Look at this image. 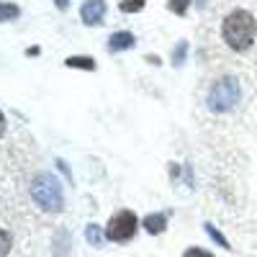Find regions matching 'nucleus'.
I'll list each match as a JSON object with an SVG mask.
<instances>
[{
    "mask_svg": "<svg viewBox=\"0 0 257 257\" xmlns=\"http://www.w3.org/2000/svg\"><path fill=\"white\" fill-rule=\"evenodd\" d=\"M134 34H128V31H118L108 39V52L116 54V52H123V49H132L134 47Z\"/></svg>",
    "mask_w": 257,
    "mask_h": 257,
    "instance_id": "6",
    "label": "nucleus"
},
{
    "mask_svg": "<svg viewBox=\"0 0 257 257\" xmlns=\"http://www.w3.org/2000/svg\"><path fill=\"white\" fill-rule=\"evenodd\" d=\"M85 239L93 242V244H100V231H98V226H95V224H90L88 229H85Z\"/></svg>",
    "mask_w": 257,
    "mask_h": 257,
    "instance_id": "14",
    "label": "nucleus"
},
{
    "mask_svg": "<svg viewBox=\"0 0 257 257\" xmlns=\"http://www.w3.org/2000/svg\"><path fill=\"white\" fill-rule=\"evenodd\" d=\"M31 198L34 203L47 211V213H59L62 206H64V196H62V185L57 183V178L52 175H39L34 183H31Z\"/></svg>",
    "mask_w": 257,
    "mask_h": 257,
    "instance_id": "2",
    "label": "nucleus"
},
{
    "mask_svg": "<svg viewBox=\"0 0 257 257\" xmlns=\"http://www.w3.org/2000/svg\"><path fill=\"white\" fill-rule=\"evenodd\" d=\"M165 226H167V216H165V213H149V216L144 219V229L149 234H162Z\"/></svg>",
    "mask_w": 257,
    "mask_h": 257,
    "instance_id": "7",
    "label": "nucleus"
},
{
    "mask_svg": "<svg viewBox=\"0 0 257 257\" xmlns=\"http://www.w3.org/2000/svg\"><path fill=\"white\" fill-rule=\"evenodd\" d=\"M144 3H147V0H121L118 8H121L123 13H139V11L144 8Z\"/></svg>",
    "mask_w": 257,
    "mask_h": 257,
    "instance_id": "10",
    "label": "nucleus"
},
{
    "mask_svg": "<svg viewBox=\"0 0 257 257\" xmlns=\"http://www.w3.org/2000/svg\"><path fill=\"white\" fill-rule=\"evenodd\" d=\"M54 3H57V8H62V11L67 8V0H54Z\"/></svg>",
    "mask_w": 257,
    "mask_h": 257,
    "instance_id": "18",
    "label": "nucleus"
},
{
    "mask_svg": "<svg viewBox=\"0 0 257 257\" xmlns=\"http://www.w3.org/2000/svg\"><path fill=\"white\" fill-rule=\"evenodd\" d=\"M64 64L67 67H77V70H90V72H95V67H98L93 57H67Z\"/></svg>",
    "mask_w": 257,
    "mask_h": 257,
    "instance_id": "8",
    "label": "nucleus"
},
{
    "mask_svg": "<svg viewBox=\"0 0 257 257\" xmlns=\"http://www.w3.org/2000/svg\"><path fill=\"white\" fill-rule=\"evenodd\" d=\"M188 6H190V0H167V8L173 13H178V16H185Z\"/></svg>",
    "mask_w": 257,
    "mask_h": 257,
    "instance_id": "13",
    "label": "nucleus"
},
{
    "mask_svg": "<svg viewBox=\"0 0 257 257\" xmlns=\"http://www.w3.org/2000/svg\"><path fill=\"white\" fill-rule=\"evenodd\" d=\"M183 257H213V254L206 252V249H201V247H190V249L183 252Z\"/></svg>",
    "mask_w": 257,
    "mask_h": 257,
    "instance_id": "16",
    "label": "nucleus"
},
{
    "mask_svg": "<svg viewBox=\"0 0 257 257\" xmlns=\"http://www.w3.org/2000/svg\"><path fill=\"white\" fill-rule=\"evenodd\" d=\"M221 36L224 41L234 49V52H244L252 47V41L257 36V21L249 11L244 8H237L231 11L226 18H224V26H221Z\"/></svg>",
    "mask_w": 257,
    "mask_h": 257,
    "instance_id": "1",
    "label": "nucleus"
},
{
    "mask_svg": "<svg viewBox=\"0 0 257 257\" xmlns=\"http://www.w3.org/2000/svg\"><path fill=\"white\" fill-rule=\"evenodd\" d=\"M13 247V237L6 231V229H0V257H6Z\"/></svg>",
    "mask_w": 257,
    "mask_h": 257,
    "instance_id": "12",
    "label": "nucleus"
},
{
    "mask_svg": "<svg viewBox=\"0 0 257 257\" xmlns=\"http://www.w3.org/2000/svg\"><path fill=\"white\" fill-rule=\"evenodd\" d=\"M139 221L134 216V211H118L108 219V226H105V237L111 242H128L137 234Z\"/></svg>",
    "mask_w": 257,
    "mask_h": 257,
    "instance_id": "4",
    "label": "nucleus"
},
{
    "mask_svg": "<svg viewBox=\"0 0 257 257\" xmlns=\"http://www.w3.org/2000/svg\"><path fill=\"white\" fill-rule=\"evenodd\" d=\"M185 52H188V41H180V44H178V49L173 52V62H175V64H183V59H185Z\"/></svg>",
    "mask_w": 257,
    "mask_h": 257,
    "instance_id": "15",
    "label": "nucleus"
},
{
    "mask_svg": "<svg viewBox=\"0 0 257 257\" xmlns=\"http://www.w3.org/2000/svg\"><path fill=\"white\" fill-rule=\"evenodd\" d=\"M239 82L237 77H221L211 85V90H208V108L211 111H216V113H224V111H231L234 105L239 103Z\"/></svg>",
    "mask_w": 257,
    "mask_h": 257,
    "instance_id": "3",
    "label": "nucleus"
},
{
    "mask_svg": "<svg viewBox=\"0 0 257 257\" xmlns=\"http://www.w3.org/2000/svg\"><path fill=\"white\" fill-rule=\"evenodd\" d=\"M6 134V116H3V111H0V137Z\"/></svg>",
    "mask_w": 257,
    "mask_h": 257,
    "instance_id": "17",
    "label": "nucleus"
},
{
    "mask_svg": "<svg viewBox=\"0 0 257 257\" xmlns=\"http://www.w3.org/2000/svg\"><path fill=\"white\" fill-rule=\"evenodd\" d=\"M80 18H82V24H88V26H100L103 18H105V3L103 0H85L82 8H80Z\"/></svg>",
    "mask_w": 257,
    "mask_h": 257,
    "instance_id": "5",
    "label": "nucleus"
},
{
    "mask_svg": "<svg viewBox=\"0 0 257 257\" xmlns=\"http://www.w3.org/2000/svg\"><path fill=\"white\" fill-rule=\"evenodd\" d=\"M21 16V8L13 6V3H0V24H6V21H13Z\"/></svg>",
    "mask_w": 257,
    "mask_h": 257,
    "instance_id": "9",
    "label": "nucleus"
},
{
    "mask_svg": "<svg viewBox=\"0 0 257 257\" xmlns=\"http://www.w3.org/2000/svg\"><path fill=\"white\" fill-rule=\"evenodd\" d=\"M206 231H208V237H211L213 242H219V244H221L224 249H231V247H229V242H226V237H224V234H221V231H219L216 226H211V224H206Z\"/></svg>",
    "mask_w": 257,
    "mask_h": 257,
    "instance_id": "11",
    "label": "nucleus"
}]
</instances>
